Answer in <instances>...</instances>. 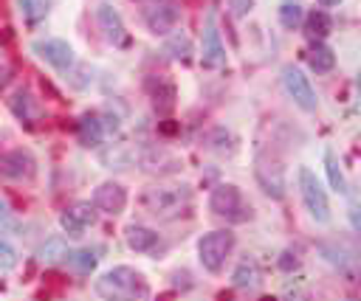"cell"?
<instances>
[{
  "label": "cell",
  "instance_id": "obj_26",
  "mask_svg": "<svg viewBox=\"0 0 361 301\" xmlns=\"http://www.w3.org/2000/svg\"><path fill=\"white\" fill-rule=\"evenodd\" d=\"M17 264V248L0 233V270H11Z\"/></svg>",
  "mask_w": 361,
  "mask_h": 301
},
{
  "label": "cell",
  "instance_id": "obj_29",
  "mask_svg": "<svg viewBox=\"0 0 361 301\" xmlns=\"http://www.w3.org/2000/svg\"><path fill=\"white\" fill-rule=\"evenodd\" d=\"M279 267H282V270H293V267H296V259H293L290 253H282V259H279Z\"/></svg>",
  "mask_w": 361,
  "mask_h": 301
},
{
  "label": "cell",
  "instance_id": "obj_6",
  "mask_svg": "<svg viewBox=\"0 0 361 301\" xmlns=\"http://www.w3.org/2000/svg\"><path fill=\"white\" fill-rule=\"evenodd\" d=\"M231 248H234V233H231V231H212V233H206V236L197 242L200 264H203L209 273L223 270V264H226Z\"/></svg>",
  "mask_w": 361,
  "mask_h": 301
},
{
  "label": "cell",
  "instance_id": "obj_1",
  "mask_svg": "<svg viewBox=\"0 0 361 301\" xmlns=\"http://www.w3.org/2000/svg\"><path fill=\"white\" fill-rule=\"evenodd\" d=\"M141 208L158 219H178L192 208V188L186 183H158L141 194Z\"/></svg>",
  "mask_w": 361,
  "mask_h": 301
},
{
  "label": "cell",
  "instance_id": "obj_18",
  "mask_svg": "<svg viewBox=\"0 0 361 301\" xmlns=\"http://www.w3.org/2000/svg\"><path fill=\"white\" fill-rule=\"evenodd\" d=\"M307 62H310V68H313L316 73H327V70H333V65H336V53H333V48L316 42V45L307 51Z\"/></svg>",
  "mask_w": 361,
  "mask_h": 301
},
{
  "label": "cell",
  "instance_id": "obj_15",
  "mask_svg": "<svg viewBox=\"0 0 361 301\" xmlns=\"http://www.w3.org/2000/svg\"><path fill=\"white\" fill-rule=\"evenodd\" d=\"M124 239H127L130 250H135V253H149L158 245V233L152 228H144V225H130L124 231Z\"/></svg>",
  "mask_w": 361,
  "mask_h": 301
},
{
  "label": "cell",
  "instance_id": "obj_17",
  "mask_svg": "<svg viewBox=\"0 0 361 301\" xmlns=\"http://www.w3.org/2000/svg\"><path fill=\"white\" fill-rule=\"evenodd\" d=\"M231 284L237 290H254L259 284V267H257V262L254 259H243L234 267V273H231Z\"/></svg>",
  "mask_w": 361,
  "mask_h": 301
},
{
  "label": "cell",
  "instance_id": "obj_22",
  "mask_svg": "<svg viewBox=\"0 0 361 301\" xmlns=\"http://www.w3.org/2000/svg\"><path fill=\"white\" fill-rule=\"evenodd\" d=\"M76 273H82V276H87V273H93V267H96V256L90 253V250H68V259H65Z\"/></svg>",
  "mask_w": 361,
  "mask_h": 301
},
{
  "label": "cell",
  "instance_id": "obj_28",
  "mask_svg": "<svg viewBox=\"0 0 361 301\" xmlns=\"http://www.w3.org/2000/svg\"><path fill=\"white\" fill-rule=\"evenodd\" d=\"M0 225H14V219H11V214H8V208H6V203L0 200Z\"/></svg>",
  "mask_w": 361,
  "mask_h": 301
},
{
  "label": "cell",
  "instance_id": "obj_2",
  "mask_svg": "<svg viewBox=\"0 0 361 301\" xmlns=\"http://www.w3.org/2000/svg\"><path fill=\"white\" fill-rule=\"evenodd\" d=\"M96 293L102 298H147L149 287H147V281L138 270H133L127 264H118L96 281Z\"/></svg>",
  "mask_w": 361,
  "mask_h": 301
},
{
  "label": "cell",
  "instance_id": "obj_25",
  "mask_svg": "<svg viewBox=\"0 0 361 301\" xmlns=\"http://www.w3.org/2000/svg\"><path fill=\"white\" fill-rule=\"evenodd\" d=\"M166 51H169L175 59H186V56L192 53V42H189L186 34H175V37L166 42Z\"/></svg>",
  "mask_w": 361,
  "mask_h": 301
},
{
  "label": "cell",
  "instance_id": "obj_21",
  "mask_svg": "<svg viewBox=\"0 0 361 301\" xmlns=\"http://www.w3.org/2000/svg\"><path fill=\"white\" fill-rule=\"evenodd\" d=\"M302 23H307V34H310V37H316V39L327 37V34H330V28H333V23H330L327 11H310Z\"/></svg>",
  "mask_w": 361,
  "mask_h": 301
},
{
  "label": "cell",
  "instance_id": "obj_31",
  "mask_svg": "<svg viewBox=\"0 0 361 301\" xmlns=\"http://www.w3.org/2000/svg\"><path fill=\"white\" fill-rule=\"evenodd\" d=\"M319 3H322V6H338L341 0H319Z\"/></svg>",
  "mask_w": 361,
  "mask_h": 301
},
{
  "label": "cell",
  "instance_id": "obj_27",
  "mask_svg": "<svg viewBox=\"0 0 361 301\" xmlns=\"http://www.w3.org/2000/svg\"><path fill=\"white\" fill-rule=\"evenodd\" d=\"M11 110H14L17 118H31V96L20 90V93L11 98Z\"/></svg>",
  "mask_w": 361,
  "mask_h": 301
},
{
  "label": "cell",
  "instance_id": "obj_14",
  "mask_svg": "<svg viewBox=\"0 0 361 301\" xmlns=\"http://www.w3.org/2000/svg\"><path fill=\"white\" fill-rule=\"evenodd\" d=\"M200 59H203V68H223V65H226V48H223V42H220V34H217V28H214V17H212V14H209V20H206L203 53H200Z\"/></svg>",
  "mask_w": 361,
  "mask_h": 301
},
{
  "label": "cell",
  "instance_id": "obj_11",
  "mask_svg": "<svg viewBox=\"0 0 361 301\" xmlns=\"http://www.w3.org/2000/svg\"><path fill=\"white\" fill-rule=\"evenodd\" d=\"M124 205H127V191H124L121 183L107 180V183H102V186L93 191V208H99V211H104V214H110V217L121 214Z\"/></svg>",
  "mask_w": 361,
  "mask_h": 301
},
{
  "label": "cell",
  "instance_id": "obj_9",
  "mask_svg": "<svg viewBox=\"0 0 361 301\" xmlns=\"http://www.w3.org/2000/svg\"><path fill=\"white\" fill-rule=\"evenodd\" d=\"M34 174H37V160L31 158V152L11 149V152H3L0 155V177L3 180L23 183V180H31Z\"/></svg>",
  "mask_w": 361,
  "mask_h": 301
},
{
  "label": "cell",
  "instance_id": "obj_10",
  "mask_svg": "<svg viewBox=\"0 0 361 301\" xmlns=\"http://www.w3.org/2000/svg\"><path fill=\"white\" fill-rule=\"evenodd\" d=\"M31 51H34L39 59H45L51 68L62 70V73L73 68V48H71L65 39H37V42L31 45Z\"/></svg>",
  "mask_w": 361,
  "mask_h": 301
},
{
  "label": "cell",
  "instance_id": "obj_19",
  "mask_svg": "<svg viewBox=\"0 0 361 301\" xmlns=\"http://www.w3.org/2000/svg\"><path fill=\"white\" fill-rule=\"evenodd\" d=\"M39 259H42L45 264H59V262H65V259H68V242H65L62 236L45 239V245L39 248Z\"/></svg>",
  "mask_w": 361,
  "mask_h": 301
},
{
  "label": "cell",
  "instance_id": "obj_16",
  "mask_svg": "<svg viewBox=\"0 0 361 301\" xmlns=\"http://www.w3.org/2000/svg\"><path fill=\"white\" fill-rule=\"evenodd\" d=\"M102 138H104V121L99 115H93V113L82 115V121H79V141H82V146L93 149V146L102 143Z\"/></svg>",
  "mask_w": 361,
  "mask_h": 301
},
{
  "label": "cell",
  "instance_id": "obj_7",
  "mask_svg": "<svg viewBox=\"0 0 361 301\" xmlns=\"http://www.w3.org/2000/svg\"><path fill=\"white\" fill-rule=\"evenodd\" d=\"M282 87H285V93L293 98L296 107H302L305 113H313V110H316V104H319L316 90L310 87L307 76H305L299 68H293V65H285V68H282Z\"/></svg>",
  "mask_w": 361,
  "mask_h": 301
},
{
  "label": "cell",
  "instance_id": "obj_8",
  "mask_svg": "<svg viewBox=\"0 0 361 301\" xmlns=\"http://www.w3.org/2000/svg\"><path fill=\"white\" fill-rule=\"evenodd\" d=\"M180 20V8L175 0H152L144 6V23L152 34H169Z\"/></svg>",
  "mask_w": 361,
  "mask_h": 301
},
{
  "label": "cell",
  "instance_id": "obj_4",
  "mask_svg": "<svg viewBox=\"0 0 361 301\" xmlns=\"http://www.w3.org/2000/svg\"><path fill=\"white\" fill-rule=\"evenodd\" d=\"M296 183H299V194H302V203H305L307 214L322 225L330 222V203H327V191L322 188L319 177L307 166H302L299 174H296Z\"/></svg>",
  "mask_w": 361,
  "mask_h": 301
},
{
  "label": "cell",
  "instance_id": "obj_24",
  "mask_svg": "<svg viewBox=\"0 0 361 301\" xmlns=\"http://www.w3.org/2000/svg\"><path fill=\"white\" fill-rule=\"evenodd\" d=\"M17 8L25 20H42L48 14V0H17Z\"/></svg>",
  "mask_w": 361,
  "mask_h": 301
},
{
  "label": "cell",
  "instance_id": "obj_20",
  "mask_svg": "<svg viewBox=\"0 0 361 301\" xmlns=\"http://www.w3.org/2000/svg\"><path fill=\"white\" fill-rule=\"evenodd\" d=\"M276 14H279V23L285 28H299L302 20H305V6L299 0H282L279 8H276Z\"/></svg>",
  "mask_w": 361,
  "mask_h": 301
},
{
  "label": "cell",
  "instance_id": "obj_30",
  "mask_svg": "<svg viewBox=\"0 0 361 301\" xmlns=\"http://www.w3.org/2000/svg\"><path fill=\"white\" fill-rule=\"evenodd\" d=\"M8 84V68H0V87Z\"/></svg>",
  "mask_w": 361,
  "mask_h": 301
},
{
  "label": "cell",
  "instance_id": "obj_3",
  "mask_svg": "<svg viewBox=\"0 0 361 301\" xmlns=\"http://www.w3.org/2000/svg\"><path fill=\"white\" fill-rule=\"evenodd\" d=\"M209 208H212V214L226 217V219H231V222H243V219L251 217V205L243 200L240 188L231 186V183H220V186L212 188V194H209Z\"/></svg>",
  "mask_w": 361,
  "mask_h": 301
},
{
  "label": "cell",
  "instance_id": "obj_5",
  "mask_svg": "<svg viewBox=\"0 0 361 301\" xmlns=\"http://www.w3.org/2000/svg\"><path fill=\"white\" fill-rule=\"evenodd\" d=\"M254 177H257V183L262 186V191H265L268 197H274V200H282V197H285L288 183H285V166H282L279 158H274V155H268V152H257Z\"/></svg>",
  "mask_w": 361,
  "mask_h": 301
},
{
  "label": "cell",
  "instance_id": "obj_13",
  "mask_svg": "<svg viewBox=\"0 0 361 301\" xmlns=\"http://www.w3.org/2000/svg\"><path fill=\"white\" fill-rule=\"evenodd\" d=\"M93 222H96V211H93L90 203H76V205H71L59 214V225L68 236H82V231Z\"/></svg>",
  "mask_w": 361,
  "mask_h": 301
},
{
  "label": "cell",
  "instance_id": "obj_23",
  "mask_svg": "<svg viewBox=\"0 0 361 301\" xmlns=\"http://www.w3.org/2000/svg\"><path fill=\"white\" fill-rule=\"evenodd\" d=\"M324 169H327L330 186H333L338 194H344V191H347V183H344V174H341V169H338V160H336V155H333L330 149L324 152Z\"/></svg>",
  "mask_w": 361,
  "mask_h": 301
},
{
  "label": "cell",
  "instance_id": "obj_12",
  "mask_svg": "<svg viewBox=\"0 0 361 301\" xmlns=\"http://www.w3.org/2000/svg\"><path fill=\"white\" fill-rule=\"evenodd\" d=\"M96 23H99V28H102V34H104L107 42H113V45H124V42H127L124 20H121V14H118L110 3H99V8H96Z\"/></svg>",
  "mask_w": 361,
  "mask_h": 301
}]
</instances>
